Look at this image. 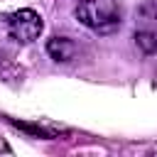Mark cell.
<instances>
[{
  "label": "cell",
  "instance_id": "cell-2",
  "mask_svg": "<svg viewBox=\"0 0 157 157\" xmlns=\"http://www.w3.org/2000/svg\"><path fill=\"white\" fill-rule=\"evenodd\" d=\"M42 29H44L42 15L34 12V10H29V7L17 10V12H12V15L7 17V32H10V37H12L15 42H20V44L34 42V39L42 34Z\"/></svg>",
  "mask_w": 157,
  "mask_h": 157
},
{
  "label": "cell",
  "instance_id": "cell-3",
  "mask_svg": "<svg viewBox=\"0 0 157 157\" xmlns=\"http://www.w3.org/2000/svg\"><path fill=\"white\" fill-rule=\"evenodd\" d=\"M76 52H78V47H76V42L69 39V37H52V39L47 42V54H49L54 61H71V59L76 56Z\"/></svg>",
  "mask_w": 157,
  "mask_h": 157
},
{
  "label": "cell",
  "instance_id": "cell-5",
  "mask_svg": "<svg viewBox=\"0 0 157 157\" xmlns=\"http://www.w3.org/2000/svg\"><path fill=\"white\" fill-rule=\"evenodd\" d=\"M135 42H137V47H140L142 52H147V54L157 52V37H155L152 32H137V34H135Z\"/></svg>",
  "mask_w": 157,
  "mask_h": 157
},
{
  "label": "cell",
  "instance_id": "cell-4",
  "mask_svg": "<svg viewBox=\"0 0 157 157\" xmlns=\"http://www.w3.org/2000/svg\"><path fill=\"white\" fill-rule=\"evenodd\" d=\"M20 130H25V132H29V135H34V137H44V140H54L61 130H56V128H49V125H32V123H15Z\"/></svg>",
  "mask_w": 157,
  "mask_h": 157
},
{
  "label": "cell",
  "instance_id": "cell-1",
  "mask_svg": "<svg viewBox=\"0 0 157 157\" xmlns=\"http://www.w3.org/2000/svg\"><path fill=\"white\" fill-rule=\"evenodd\" d=\"M74 15L83 27L98 34H113L120 29V22H123L118 0H81Z\"/></svg>",
  "mask_w": 157,
  "mask_h": 157
}]
</instances>
